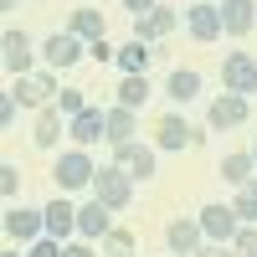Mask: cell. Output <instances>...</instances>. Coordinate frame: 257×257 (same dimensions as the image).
Instances as JSON below:
<instances>
[{
  "instance_id": "24",
  "label": "cell",
  "mask_w": 257,
  "mask_h": 257,
  "mask_svg": "<svg viewBox=\"0 0 257 257\" xmlns=\"http://www.w3.org/2000/svg\"><path fill=\"white\" fill-rule=\"evenodd\" d=\"M62 118H67V113H62L57 103L36 113V134H31V139H36V149H57V139H62Z\"/></svg>"
},
{
  "instance_id": "21",
  "label": "cell",
  "mask_w": 257,
  "mask_h": 257,
  "mask_svg": "<svg viewBox=\"0 0 257 257\" xmlns=\"http://www.w3.org/2000/svg\"><path fill=\"white\" fill-rule=\"evenodd\" d=\"M165 98L170 103H190V98H201V72L196 67H175L165 77Z\"/></svg>"
},
{
  "instance_id": "19",
  "label": "cell",
  "mask_w": 257,
  "mask_h": 257,
  "mask_svg": "<svg viewBox=\"0 0 257 257\" xmlns=\"http://www.w3.org/2000/svg\"><path fill=\"white\" fill-rule=\"evenodd\" d=\"M67 31H72L77 41H88V47H93V41L108 36V21H103V11H98V6H77V11H72V21H67Z\"/></svg>"
},
{
  "instance_id": "12",
  "label": "cell",
  "mask_w": 257,
  "mask_h": 257,
  "mask_svg": "<svg viewBox=\"0 0 257 257\" xmlns=\"http://www.w3.org/2000/svg\"><path fill=\"white\" fill-rule=\"evenodd\" d=\"M165 247H170V257H196V252L206 247L201 221H196V216H175V221L165 226Z\"/></svg>"
},
{
  "instance_id": "27",
  "label": "cell",
  "mask_w": 257,
  "mask_h": 257,
  "mask_svg": "<svg viewBox=\"0 0 257 257\" xmlns=\"http://www.w3.org/2000/svg\"><path fill=\"white\" fill-rule=\"evenodd\" d=\"M98 252H103V257H134V231H123V226H113L108 237L98 242Z\"/></svg>"
},
{
  "instance_id": "15",
  "label": "cell",
  "mask_w": 257,
  "mask_h": 257,
  "mask_svg": "<svg viewBox=\"0 0 257 257\" xmlns=\"http://www.w3.org/2000/svg\"><path fill=\"white\" fill-rule=\"evenodd\" d=\"M113 165L118 170H128V175H134V180H149V175H155V144H118L113 149Z\"/></svg>"
},
{
  "instance_id": "36",
  "label": "cell",
  "mask_w": 257,
  "mask_h": 257,
  "mask_svg": "<svg viewBox=\"0 0 257 257\" xmlns=\"http://www.w3.org/2000/svg\"><path fill=\"white\" fill-rule=\"evenodd\" d=\"M155 6H160V0H123V11H134V16H149Z\"/></svg>"
},
{
  "instance_id": "34",
  "label": "cell",
  "mask_w": 257,
  "mask_h": 257,
  "mask_svg": "<svg viewBox=\"0 0 257 257\" xmlns=\"http://www.w3.org/2000/svg\"><path fill=\"white\" fill-rule=\"evenodd\" d=\"M88 57H93V62H113V57H118V47L103 36V41H93V47H88Z\"/></svg>"
},
{
  "instance_id": "9",
  "label": "cell",
  "mask_w": 257,
  "mask_h": 257,
  "mask_svg": "<svg viewBox=\"0 0 257 257\" xmlns=\"http://www.w3.org/2000/svg\"><path fill=\"white\" fill-rule=\"evenodd\" d=\"M0 62H6V72L11 77H31V62H36V41L26 36V31H6L0 36Z\"/></svg>"
},
{
  "instance_id": "29",
  "label": "cell",
  "mask_w": 257,
  "mask_h": 257,
  "mask_svg": "<svg viewBox=\"0 0 257 257\" xmlns=\"http://www.w3.org/2000/svg\"><path fill=\"white\" fill-rule=\"evenodd\" d=\"M16 190H21V170L6 160V165H0V196H6V201L16 206Z\"/></svg>"
},
{
  "instance_id": "1",
  "label": "cell",
  "mask_w": 257,
  "mask_h": 257,
  "mask_svg": "<svg viewBox=\"0 0 257 257\" xmlns=\"http://www.w3.org/2000/svg\"><path fill=\"white\" fill-rule=\"evenodd\" d=\"M52 180H57V190L67 196V190H82V185H93L98 180V165H93V155L88 149H62L57 155V165H52Z\"/></svg>"
},
{
  "instance_id": "31",
  "label": "cell",
  "mask_w": 257,
  "mask_h": 257,
  "mask_svg": "<svg viewBox=\"0 0 257 257\" xmlns=\"http://www.w3.org/2000/svg\"><path fill=\"white\" fill-rule=\"evenodd\" d=\"M231 247H237V257H257V226H242Z\"/></svg>"
},
{
  "instance_id": "17",
  "label": "cell",
  "mask_w": 257,
  "mask_h": 257,
  "mask_svg": "<svg viewBox=\"0 0 257 257\" xmlns=\"http://www.w3.org/2000/svg\"><path fill=\"white\" fill-rule=\"evenodd\" d=\"M41 211H47V237H57V242H72L77 237V206L67 196H57L52 206H41Z\"/></svg>"
},
{
  "instance_id": "26",
  "label": "cell",
  "mask_w": 257,
  "mask_h": 257,
  "mask_svg": "<svg viewBox=\"0 0 257 257\" xmlns=\"http://www.w3.org/2000/svg\"><path fill=\"white\" fill-rule=\"evenodd\" d=\"M118 103L139 113L144 103H149V77H118Z\"/></svg>"
},
{
  "instance_id": "7",
  "label": "cell",
  "mask_w": 257,
  "mask_h": 257,
  "mask_svg": "<svg viewBox=\"0 0 257 257\" xmlns=\"http://www.w3.org/2000/svg\"><path fill=\"white\" fill-rule=\"evenodd\" d=\"M185 31L196 36V41H221L226 36L221 6H216V0H190V6H185Z\"/></svg>"
},
{
  "instance_id": "8",
  "label": "cell",
  "mask_w": 257,
  "mask_h": 257,
  "mask_svg": "<svg viewBox=\"0 0 257 257\" xmlns=\"http://www.w3.org/2000/svg\"><path fill=\"white\" fill-rule=\"evenodd\" d=\"M201 231H206V242H237V231H242V216H237V211H231V206H221V201H211V206H201Z\"/></svg>"
},
{
  "instance_id": "10",
  "label": "cell",
  "mask_w": 257,
  "mask_h": 257,
  "mask_svg": "<svg viewBox=\"0 0 257 257\" xmlns=\"http://www.w3.org/2000/svg\"><path fill=\"white\" fill-rule=\"evenodd\" d=\"M247 113H252V103H247L242 93H216V98H211V108H206V123L216 128V134H226V128H242Z\"/></svg>"
},
{
  "instance_id": "37",
  "label": "cell",
  "mask_w": 257,
  "mask_h": 257,
  "mask_svg": "<svg viewBox=\"0 0 257 257\" xmlns=\"http://www.w3.org/2000/svg\"><path fill=\"white\" fill-rule=\"evenodd\" d=\"M0 11H16V0H0Z\"/></svg>"
},
{
  "instance_id": "32",
  "label": "cell",
  "mask_w": 257,
  "mask_h": 257,
  "mask_svg": "<svg viewBox=\"0 0 257 257\" xmlns=\"http://www.w3.org/2000/svg\"><path fill=\"white\" fill-rule=\"evenodd\" d=\"M16 113H21L16 93H0V128H11V123H16Z\"/></svg>"
},
{
  "instance_id": "5",
  "label": "cell",
  "mask_w": 257,
  "mask_h": 257,
  "mask_svg": "<svg viewBox=\"0 0 257 257\" xmlns=\"http://www.w3.org/2000/svg\"><path fill=\"white\" fill-rule=\"evenodd\" d=\"M221 88L226 93H242V98L257 93V57L252 52H226L221 57Z\"/></svg>"
},
{
  "instance_id": "6",
  "label": "cell",
  "mask_w": 257,
  "mask_h": 257,
  "mask_svg": "<svg viewBox=\"0 0 257 257\" xmlns=\"http://www.w3.org/2000/svg\"><path fill=\"white\" fill-rule=\"evenodd\" d=\"M82 57H88V41H77L72 31H52L47 41H41V62H47L52 72H67V67H77Z\"/></svg>"
},
{
  "instance_id": "39",
  "label": "cell",
  "mask_w": 257,
  "mask_h": 257,
  "mask_svg": "<svg viewBox=\"0 0 257 257\" xmlns=\"http://www.w3.org/2000/svg\"><path fill=\"white\" fill-rule=\"evenodd\" d=\"M0 257H21V252H0Z\"/></svg>"
},
{
  "instance_id": "2",
  "label": "cell",
  "mask_w": 257,
  "mask_h": 257,
  "mask_svg": "<svg viewBox=\"0 0 257 257\" xmlns=\"http://www.w3.org/2000/svg\"><path fill=\"white\" fill-rule=\"evenodd\" d=\"M134 175L128 170H118V165H98V180H93V196L108 206V211H123L128 201H134Z\"/></svg>"
},
{
  "instance_id": "38",
  "label": "cell",
  "mask_w": 257,
  "mask_h": 257,
  "mask_svg": "<svg viewBox=\"0 0 257 257\" xmlns=\"http://www.w3.org/2000/svg\"><path fill=\"white\" fill-rule=\"evenodd\" d=\"M252 160H257V139H252Z\"/></svg>"
},
{
  "instance_id": "11",
  "label": "cell",
  "mask_w": 257,
  "mask_h": 257,
  "mask_svg": "<svg viewBox=\"0 0 257 257\" xmlns=\"http://www.w3.org/2000/svg\"><path fill=\"white\" fill-rule=\"evenodd\" d=\"M67 134H72V144L77 149H93V144H103L108 139V108H82L77 118H67Z\"/></svg>"
},
{
  "instance_id": "33",
  "label": "cell",
  "mask_w": 257,
  "mask_h": 257,
  "mask_svg": "<svg viewBox=\"0 0 257 257\" xmlns=\"http://www.w3.org/2000/svg\"><path fill=\"white\" fill-rule=\"evenodd\" d=\"M62 257H103V252H98L93 242H82V237H72L67 247H62Z\"/></svg>"
},
{
  "instance_id": "14",
  "label": "cell",
  "mask_w": 257,
  "mask_h": 257,
  "mask_svg": "<svg viewBox=\"0 0 257 257\" xmlns=\"http://www.w3.org/2000/svg\"><path fill=\"white\" fill-rule=\"evenodd\" d=\"M108 231H113V211L103 206L98 196H93L88 206H77V237H82V242H103Z\"/></svg>"
},
{
  "instance_id": "30",
  "label": "cell",
  "mask_w": 257,
  "mask_h": 257,
  "mask_svg": "<svg viewBox=\"0 0 257 257\" xmlns=\"http://www.w3.org/2000/svg\"><path fill=\"white\" fill-rule=\"evenodd\" d=\"M62 247H67V242H57V237H41V242H31V247H26V257H62Z\"/></svg>"
},
{
  "instance_id": "16",
  "label": "cell",
  "mask_w": 257,
  "mask_h": 257,
  "mask_svg": "<svg viewBox=\"0 0 257 257\" xmlns=\"http://www.w3.org/2000/svg\"><path fill=\"white\" fill-rule=\"evenodd\" d=\"M175 26H180V16L170 11V6H155L149 16H134V36H139V41H149V47H155V41H165Z\"/></svg>"
},
{
  "instance_id": "40",
  "label": "cell",
  "mask_w": 257,
  "mask_h": 257,
  "mask_svg": "<svg viewBox=\"0 0 257 257\" xmlns=\"http://www.w3.org/2000/svg\"><path fill=\"white\" fill-rule=\"evenodd\" d=\"M216 6H221V0H216Z\"/></svg>"
},
{
  "instance_id": "13",
  "label": "cell",
  "mask_w": 257,
  "mask_h": 257,
  "mask_svg": "<svg viewBox=\"0 0 257 257\" xmlns=\"http://www.w3.org/2000/svg\"><path fill=\"white\" fill-rule=\"evenodd\" d=\"M155 144H160V149H196V144H201V128H190L180 113H165V118L155 123Z\"/></svg>"
},
{
  "instance_id": "28",
  "label": "cell",
  "mask_w": 257,
  "mask_h": 257,
  "mask_svg": "<svg viewBox=\"0 0 257 257\" xmlns=\"http://www.w3.org/2000/svg\"><path fill=\"white\" fill-rule=\"evenodd\" d=\"M57 108L67 113V118H77L82 108H88V93H82V88H62V93H57Z\"/></svg>"
},
{
  "instance_id": "25",
  "label": "cell",
  "mask_w": 257,
  "mask_h": 257,
  "mask_svg": "<svg viewBox=\"0 0 257 257\" xmlns=\"http://www.w3.org/2000/svg\"><path fill=\"white\" fill-rule=\"evenodd\" d=\"M231 211L242 216V226H257V175L247 185H237V196H231Z\"/></svg>"
},
{
  "instance_id": "4",
  "label": "cell",
  "mask_w": 257,
  "mask_h": 257,
  "mask_svg": "<svg viewBox=\"0 0 257 257\" xmlns=\"http://www.w3.org/2000/svg\"><path fill=\"white\" fill-rule=\"evenodd\" d=\"M6 237L11 242H21V247H31V242H41L47 237V211H36V206H6Z\"/></svg>"
},
{
  "instance_id": "3",
  "label": "cell",
  "mask_w": 257,
  "mask_h": 257,
  "mask_svg": "<svg viewBox=\"0 0 257 257\" xmlns=\"http://www.w3.org/2000/svg\"><path fill=\"white\" fill-rule=\"evenodd\" d=\"M11 93H16L21 108H36V113H41V108H52V103H57V93H62V88H57V72L47 67V72L16 77V82H11Z\"/></svg>"
},
{
  "instance_id": "35",
  "label": "cell",
  "mask_w": 257,
  "mask_h": 257,
  "mask_svg": "<svg viewBox=\"0 0 257 257\" xmlns=\"http://www.w3.org/2000/svg\"><path fill=\"white\" fill-rule=\"evenodd\" d=\"M196 257H237V247H226V242H206Z\"/></svg>"
},
{
  "instance_id": "22",
  "label": "cell",
  "mask_w": 257,
  "mask_h": 257,
  "mask_svg": "<svg viewBox=\"0 0 257 257\" xmlns=\"http://www.w3.org/2000/svg\"><path fill=\"white\" fill-rule=\"evenodd\" d=\"M134 134H139V113L123 108V103H113V108H108V144L113 149L118 144H134Z\"/></svg>"
},
{
  "instance_id": "18",
  "label": "cell",
  "mask_w": 257,
  "mask_h": 257,
  "mask_svg": "<svg viewBox=\"0 0 257 257\" xmlns=\"http://www.w3.org/2000/svg\"><path fill=\"white\" fill-rule=\"evenodd\" d=\"M118 72L123 77H149V62H155V52H149V41H139V36H128L123 47H118Z\"/></svg>"
},
{
  "instance_id": "20",
  "label": "cell",
  "mask_w": 257,
  "mask_h": 257,
  "mask_svg": "<svg viewBox=\"0 0 257 257\" xmlns=\"http://www.w3.org/2000/svg\"><path fill=\"white\" fill-rule=\"evenodd\" d=\"M221 21H226V36H247L257 26V0H221Z\"/></svg>"
},
{
  "instance_id": "23",
  "label": "cell",
  "mask_w": 257,
  "mask_h": 257,
  "mask_svg": "<svg viewBox=\"0 0 257 257\" xmlns=\"http://www.w3.org/2000/svg\"><path fill=\"white\" fill-rule=\"evenodd\" d=\"M257 175V160H252V149H231V155L221 160V180L231 185V190H237V185H247Z\"/></svg>"
}]
</instances>
